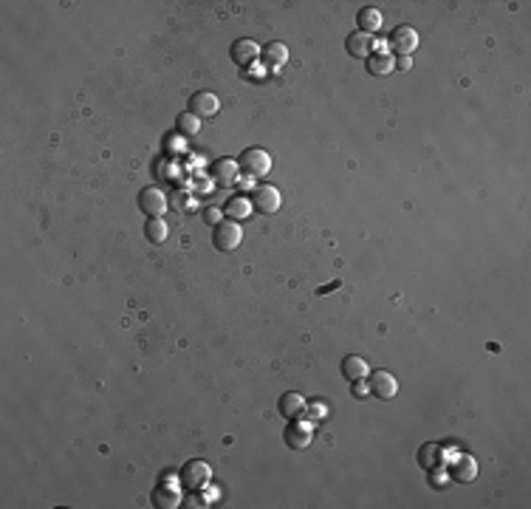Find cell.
Masks as SVG:
<instances>
[{
	"label": "cell",
	"mask_w": 531,
	"mask_h": 509,
	"mask_svg": "<svg viewBox=\"0 0 531 509\" xmlns=\"http://www.w3.org/2000/svg\"><path fill=\"white\" fill-rule=\"evenodd\" d=\"M240 170L246 173V176H252V178H263V176H269V170H272V156L263 150V147H249V150H243V156H240Z\"/></svg>",
	"instance_id": "1"
},
{
	"label": "cell",
	"mask_w": 531,
	"mask_h": 509,
	"mask_svg": "<svg viewBox=\"0 0 531 509\" xmlns=\"http://www.w3.org/2000/svg\"><path fill=\"white\" fill-rule=\"evenodd\" d=\"M210 478H213L210 464H207V461H198V459L187 461V464L181 467V476H178V481H181L187 490H193V493L204 490V487L210 484Z\"/></svg>",
	"instance_id": "2"
},
{
	"label": "cell",
	"mask_w": 531,
	"mask_h": 509,
	"mask_svg": "<svg viewBox=\"0 0 531 509\" xmlns=\"http://www.w3.org/2000/svg\"><path fill=\"white\" fill-rule=\"evenodd\" d=\"M240 241H243V230H240L237 221L226 218V221H220V224L215 227V232H213L215 250H220V252H235V250L240 247Z\"/></svg>",
	"instance_id": "3"
},
{
	"label": "cell",
	"mask_w": 531,
	"mask_h": 509,
	"mask_svg": "<svg viewBox=\"0 0 531 509\" xmlns=\"http://www.w3.org/2000/svg\"><path fill=\"white\" fill-rule=\"evenodd\" d=\"M387 43L399 57H413V51L419 48V31L413 26H396Z\"/></svg>",
	"instance_id": "4"
},
{
	"label": "cell",
	"mask_w": 531,
	"mask_h": 509,
	"mask_svg": "<svg viewBox=\"0 0 531 509\" xmlns=\"http://www.w3.org/2000/svg\"><path fill=\"white\" fill-rule=\"evenodd\" d=\"M139 210L147 215V218H161L167 213V195L164 190L159 187H144L139 193Z\"/></svg>",
	"instance_id": "5"
},
{
	"label": "cell",
	"mask_w": 531,
	"mask_h": 509,
	"mask_svg": "<svg viewBox=\"0 0 531 509\" xmlns=\"http://www.w3.org/2000/svg\"><path fill=\"white\" fill-rule=\"evenodd\" d=\"M280 190L277 187H272V184H257L254 190H252V207L257 210V213H266V215H272V213H277L280 210Z\"/></svg>",
	"instance_id": "6"
},
{
	"label": "cell",
	"mask_w": 531,
	"mask_h": 509,
	"mask_svg": "<svg viewBox=\"0 0 531 509\" xmlns=\"http://www.w3.org/2000/svg\"><path fill=\"white\" fill-rule=\"evenodd\" d=\"M368 387H370V396L376 399H393L399 393V380L390 371H373L368 374Z\"/></svg>",
	"instance_id": "7"
},
{
	"label": "cell",
	"mask_w": 531,
	"mask_h": 509,
	"mask_svg": "<svg viewBox=\"0 0 531 509\" xmlns=\"http://www.w3.org/2000/svg\"><path fill=\"white\" fill-rule=\"evenodd\" d=\"M449 478L458 484H472L478 478V461L472 456H455L449 461Z\"/></svg>",
	"instance_id": "8"
},
{
	"label": "cell",
	"mask_w": 531,
	"mask_h": 509,
	"mask_svg": "<svg viewBox=\"0 0 531 509\" xmlns=\"http://www.w3.org/2000/svg\"><path fill=\"white\" fill-rule=\"evenodd\" d=\"M220 111V100L213 91H198L195 97H190V114H195L198 119H213Z\"/></svg>",
	"instance_id": "9"
},
{
	"label": "cell",
	"mask_w": 531,
	"mask_h": 509,
	"mask_svg": "<svg viewBox=\"0 0 531 509\" xmlns=\"http://www.w3.org/2000/svg\"><path fill=\"white\" fill-rule=\"evenodd\" d=\"M260 54H263V48H260L254 40H237V43L232 45V60H235L240 68H249L252 63H257Z\"/></svg>",
	"instance_id": "10"
},
{
	"label": "cell",
	"mask_w": 531,
	"mask_h": 509,
	"mask_svg": "<svg viewBox=\"0 0 531 509\" xmlns=\"http://www.w3.org/2000/svg\"><path fill=\"white\" fill-rule=\"evenodd\" d=\"M311 441H314V430H311L309 424L294 422V424L286 427V444H289V447H294V450H306V447H311Z\"/></svg>",
	"instance_id": "11"
},
{
	"label": "cell",
	"mask_w": 531,
	"mask_h": 509,
	"mask_svg": "<svg viewBox=\"0 0 531 509\" xmlns=\"http://www.w3.org/2000/svg\"><path fill=\"white\" fill-rule=\"evenodd\" d=\"M213 178L220 184V187H232V184H237V178H240V164H237L235 159H220V161H215Z\"/></svg>",
	"instance_id": "12"
},
{
	"label": "cell",
	"mask_w": 531,
	"mask_h": 509,
	"mask_svg": "<svg viewBox=\"0 0 531 509\" xmlns=\"http://www.w3.org/2000/svg\"><path fill=\"white\" fill-rule=\"evenodd\" d=\"M306 410H309V402H306V396H300V393H294V390H289V393H283L280 396V413L286 416V419H300V416H306Z\"/></svg>",
	"instance_id": "13"
},
{
	"label": "cell",
	"mask_w": 531,
	"mask_h": 509,
	"mask_svg": "<svg viewBox=\"0 0 531 509\" xmlns=\"http://www.w3.org/2000/svg\"><path fill=\"white\" fill-rule=\"evenodd\" d=\"M446 453H444V447L441 444H435V441H429V444H424L422 450H419V464L424 467L427 473H435V470H441L446 461Z\"/></svg>",
	"instance_id": "14"
},
{
	"label": "cell",
	"mask_w": 531,
	"mask_h": 509,
	"mask_svg": "<svg viewBox=\"0 0 531 509\" xmlns=\"http://www.w3.org/2000/svg\"><path fill=\"white\" fill-rule=\"evenodd\" d=\"M153 504L159 509H176L181 504V490H178V481L176 484H159L153 490Z\"/></svg>",
	"instance_id": "15"
},
{
	"label": "cell",
	"mask_w": 531,
	"mask_h": 509,
	"mask_svg": "<svg viewBox=\"0 0 531 509\" xmlns=\"http://www.w3.org/2000/svg\"><path fill=\"white\" fill-rule=\"evenodd\" d=\"M254 213V207H252V198H246V195H232L226 204H223V215L226 218H232V221H246L249 215Z\"/></svg>",
	"instance_id": "16"
},
{
	"label": "cell",
	"mask_w": 531,
	"mask_h": 509,
	"mask_svg": "<svg viewBox=\"0 0 531 509\" xmlns=\"http://www.w3.org/2000/svg\"><path fill=\"white\" fill-rule=\"evenodd\" d=\"M382 23H385V17H382V11H379L376 6H365V9H359V14H356L359 31H365V34H370V37L382 28Z\"/></svg>",
	"instance_id": "17"
},
{
	"label": "cell",
	"mask_w": 531,
	"mask_h": 509,
	"mask_svg": "<svg viewBox=\"0 0 531 509\" xmlns=\"http://www.w3.org/2000/svg\"><path fill=\"white\" fill-rule=\"evenodd\" d=\"M345 48H348L350 57H365V60H368L370 51H373V37L365 34V31H353V34H348Z\"/></svg>",
	"instance_id": "18"
},
{
	"label": "cell",
	"mask_w": 531,
	"mask_h": 509,
	"mask_svg": "<svg viewBox=\"0 0 531 509\" xmlns=\"http://www.w3.org/2000/svg\"><path fill=\"white\" fill-rule=\"evenodd\" d=\"M342 374H345V380H348V382L365 380V377L370 374V365H368L362 357L350 354V357H345V360H342Z\"/></svg>",
	"instance_id": "19"
},
{
	"label": "cell",
	"mask_w": 531,
	"mask_h": 509,
	"mask_svg": "<svg viewBox=\"0 0 531 509\" xmlns=\"http://www.w3.org/2000/svg\"><path fill=\"white\" fill-rule=\"evenodd\" d=\"M263 63L272 68V71H277V68H283L286 63H289V48L283 45V43H269L266 48H263Z\"/></svg>",
	"instance_id": "20"
},
{
	"label": "cell",
	"mask_w": 531,
	"mask_h": 509,
	"mask_svg": "<svg viewBox=\"0 0 531 509\" xmlns=\"http://www.w3.org/2000/svg\"><path fill=\"white\" fill-rule=\"evenodd\" d=\"M368 71L373 77H387L396 71V57L393 54H370L368 57Z\"/></svg>",
	"instance_id": "21"
},
{
	"label": "cell",
	"mask_w": 531,
	"mask_h": 509,
	"mask_svg": "<svg viewBox=\"0 0 531 509\" xmlns=\"http://www.w3.org/2000/svg\"><path fill=\"white\" fill-rule=\"evenodd\" d=\"M167 221L164 218H150L147 221V227H144V238L150 241V244H164L167 241Z\"/></svg>",
	"instance_id": "22"
},
{
	"label": "cell",
	"mask_w": 531,
	"mask_h": 509,
	"mask_svg": "<svg viewBox=\"0 0 531 509\" xmlns=\"http://www.w3.org/2000/svg\"><path fill=\"white\" fill-rule=\"evenodd\" d=\"M176 127H178V133L181 136H198V130H201V119L195 117V114H181L178 117V122H176Z\"/></svg>",
	"instance_id": "23"
},
{
	"label": "cell",
	"mask_w": 531,
	"mask_h": 509,
	"mask_svg": "<svg viewBox=\"0 0 531 509\" xmlns=\"http://www.w3.org/2000/svg\"><path fill=\"white\" fill-rule=\"evenodd\" d=\"M201 215H204V224H210V227H218L223 221V210L220 207H207Z\"/></svg>",
	"instance_id": "24"
},
{
	"label": "cell",
	"mask_w": 531,
	"mask_h": 509,
	"mask_svg": "<svg viewBox=\"0 0 531 509\" xmlns=\"http://www.w3.org/2000/svg\"><path fill=\"white\" fill-rule=\"evenodd\" d=\"M306 413H309L311 419H325V416H328V407H325V402H314L311 410H306Z\"/></svg>",
	"instance_id": "25"
},
{
	"label": "cell",
	"mask_w": 531,
	"mask_h": 509,
	"mask_svg": "<svg viewBox=\"0 0 531 509\" xmlns=\"http://www.w3.org/2000/svg\"><path fill=\"white\" fill-rule=\"evenodd\" d=\"M353 396H356V399H365V396H370V387H368V382H365V380H356V382H353Z\"/></svg>",
	"instance_id": "26"
},
{
	"label": "cell",
	"mask_w": 531,
	"mask_h": 509,
	"mask_svg": "<svg viewBox=\"0 0 531 509\" xmlns=\"http://www.w3.org/2000/svg\"><path fill=\"white\" fill-rule=\"evenodd\" d=\"M396 68L404 71V74L413 71V57H396Z\"/></svg>",
	"instance_id": "27"
},
{
	"label": "cell",
	"mask_w": 531,
	"mask_h": 509,
	"mask_svg": "<svg viewBox=\"0 0 531 509\" xmlns=\"http://www.w3.org/2000/svg\"><path fill=\"white\" fill-rule=\"evenodd\" d=\"M237 184H240L243 190H249V187H252V176H246V178H237Z\"/></svg>",
	"instance_id": "28"
}]
</instances>
